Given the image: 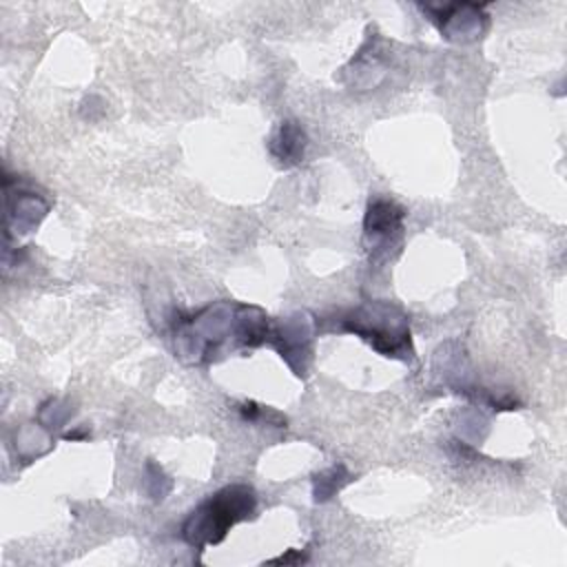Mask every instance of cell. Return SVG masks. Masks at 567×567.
<instances>
[{
	"instance_id": "7a4b0ae2",
	"label": "cell",
	"mask_w": 567,
	"mask_h": 567,
	"mask_svg": "<svg viewBox=\"0 0 567 567\" xmlns=\"http://www.w3.org/2000/svg\"><path fill=\"white\" fill-rule=\"evenodd\" d=\"M257 509V492L252 485L233 483L215 494L206 496L184 520L182 538L204 551L208 545H219L228 532L241 523L252 518Z\"/></svg>"
},
{
	"instance_id": "5b68a950",
	"label": "cell",
	"mask_w": 567,
	"mask_h": 567,
	"mask_svg": "<svg viewBox=\"0 0 567 567\" xmlns=\"http://www.w3.org/2000/svg\"><path fill=\"white\" fill-rule=\"evenodd\" d=\"M403 217L405 210L396 202L388 197L370 199L363 219V239L370 259H379V255L399 239L403 230Z\"/></svg>"
},
{
	"instance_id": "8fae6325",
	"label": "cell",
	"mask_w": 567,
	"mask_h": 567,
	"mask_svg": "<svg viewBox=\"0 0 567 567\" xmlns=\"http://www.w3.org/2000/svg\"><path fill=\"white\" fill-rule=\"evenodd\" d=\"M270 563H306V556H279L272 558Z\"/></svg>"
},
{
	"instance_id": "277c9868",
	"label": "cell",
	"mask_w": 567,
	"mask_h": 567,
	"mask_svg": "<svg viewBox=\"0 0 567 567\" xmlns=\"http://www.w3.org/2000/svg\"><path fill=\"white\" fill-rule=\"evenodd\" d=\"M317 334V323L308 312H295L281 319L272 330V343L281 359L292 368L297 377H303L312 357V341Z\"/></svg>"
},
{
	"instance_id": "ba28073f",
	"label": "cell",
	"mask_w": 567,
	"mask_h": 567,
	"mask_svg": "<svg viewBox=\"0 0 567 567\" xmlns=\"http://www.w3.org/2000/svg\"><path fill=\"white\" fill-rule=\"evenodd\" d=\"M306 146H308V135L301 128V124H297L295 120H284L277 131L272 133L268 148L270 155L284 166L290 168L295 164H299L306 155Z\"/></svg>"
},
{
	"instance_id": "3957f363",
	"label": "cell",
	"mask_w": 567,
	"mask_h": 567,
	"mask_svg": "<svg viewBox=\"0 0 567 567\" xmlns=\"http://www.w3.org/2000/svg\"><path fill=\"white\" fill-rule=\"evenodd\" d=\"M339 330L352 332L383 357L403 361L412 357L408 317L403 310L388 301H365L346 310L339 317Z\"/></svg>"
},
{
	"instance_id": "8992f818",
	"label": "cell",
	"mask_w": 567,
	"mask_h": 567,
	"mask_svg": "<svg viewBox=\"0 0 567 567\" xmlns=\"http://www.w3.org/2000/svg\"><path fill=\"white\" fill-rule=\"evenodd\" d=\"M432 22L447 40L472 42L485 31V13L478 4H450V7H423Z\"/></svg>"
},
{
	"instance_id": "52a82bcc",
	"label": "cell",
	"mask_w": 567,
	"mask_h": 567,
	"mask_svg": "<svg viewBox=\"0 0 567 567\" xmlns=\"http://www.w3.org/2000/svg\"><path fill=\"white\" fill-rule=\"evenodd\" d=\"M49 210V202L31 190H18L16 199L7 195V230L24 235L31 233Z\"/></svg>"
},
{
	"instance_id": "30bf717a",
	"label": "cell",
	"mask_w": 567,
	"mask_h": 567,
	"mask_svg": "<svg viewBox=\"0 0 567 567\" xmlns=\"http://www.w3.org/2000/svg\"><path fill=\"white\" fill-rule=\"evenodd\" d=\"M146 470H148V474H151V483L155 485V487L151 489V496H153L155 501H162V498H164V494L168 492V487H162V483H168V485H171V481L164 476L162 467H157L153 461H148Z\"/></svg>"
},
{
	"instance_id": "6da1fadb",
	"label": "cell",
	"mask_w": 567,
	"mask_h": 567,
	"mask_svg": "<svg viewBox=\"0 0 567 567\" xmlns=\"http://www.w3.org/2000/svg\"><path fill=\"white\" fill-rule=\"evenodd\" d=\"M173 341L175 354L193 365L215 361L226 348H246L244 303L217 301L190 315H175Z\"/></svg>"
},
{
	"instance_id": "9c48e42d",
	"label": "cell",
	"mask_w": 567,
	"mask_h": 567,
	"mask_svg": "<svg viewBox=\"0 0 567 567\" xmlns=\"http://www.w3.org/2000/svg\"><path fill=\"white\" fill-rule=\"evenodd\" d=\"M352 478V474L346 470V465H332L323 472H319L315 478H312V496L317 503H323V501H330L348 481Z\"/></svg>"
}]
</instances>
